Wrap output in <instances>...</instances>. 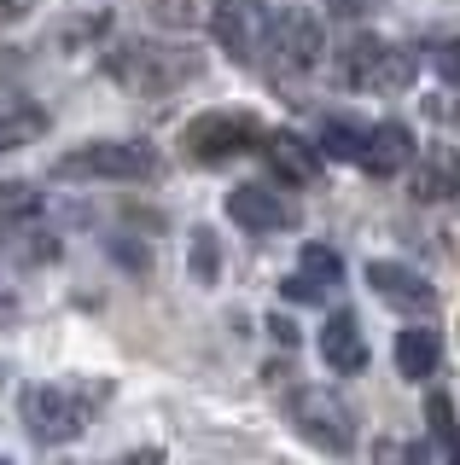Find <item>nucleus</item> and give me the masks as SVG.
<instances>
[{
    "label": "nucleus",
    "mask_w": 460,
    "mask_h": 465,
    "mask_svg": "<svg viewBox=\"0 0 460 465\" xmlns=\"http://www.w3.org/2000/svg\"><path fill=\"white\" fill-rule=\"evenodd\" d=\"M105 76L135 99H169V94H181L186 82L205 76V53L186 47V41H164V35L123 41V47L105 53Z\"/></svg>",
    "instance_id": "nucleus-1"
},
{
    "label": "nucleus",
    "mask_w": 460,
    "mask_h": 465,
    "mask_svg": "<svg viewBox=\"0 0 460 465\" xmlns=\"http://www.w3.org/2000/svg\"><path fill=\"white\" fill-rule=\"evenodd\" d=\"M47 174L65 186H146L164 174V152L152 140H88L70 145Z\"/></svg>",
    "instance_id": "nucleus-2"
},
{
    "label": "nucleus",
    "mask_w": 460,
    "mask_h": 465,
    "mask_svg": "<svg viewBox=\"0 0 460 465\" xmlns=\"http://www.w3.org/2000/svg\"><path fill=\"white\" fill-rule=\"evenodd\" d=\"M105 396L99 384H30L18 396V419L41 448H65L94 425V401Z\"/></svg>",
    "instance_id": "nucleus-3"
},
{
    "label": "nucleus",
    "mask_w": 460,
    "mask_h": 465,
    "mask_svg": "<svg viewBox=\"0 0 460 465\" xmlns=\"http://www.w3.org/2000/svg\"><path fill=\"white\" fill-rule=\"evenodd\" d=\"M420 76V47H391L379 35H350L338 53V82L344 87H362V94H402Z\"/></svg>",
    "instance_id": "nucleus-4"
},
{
    "label": "nucleus",
    "mask_w": 460,
    "mask_h": 465,
    "mask_svg": "<svg viewBox=\"0 0 460 465\" xmlns=\"http://www.w3.org/2000/svg\"><path fill=\"white\" fill-rule=\"evenodd\" d=\"M268 134V123L263 116H251V111H205V116H193L186 123V157L193 163H227V157H239V152H256Z\"/></svg>",
    "instance_id": "nucleus-5"
},
{
    "label": "nucleus",
    "mask_w": 460,
    "mask_h": 465,
    "mask_svg": "<svg viewBox=\"0 0 460 465\" xmlns=\"http://www.w3.org/2000/svg\"><path fill=\"white\" fill-rule=\"evenodd\" d=\"M292 425H297V436H309L321 454H338V460L355 454V413H350V401L326 384H309V390L292 396Z\"/></svg>",
    "instance_id": "nucleus-6"
},
{
    "label": "nucleus",
    "mask_w": 460,
    "mask_h": 465,
    "mask_svg": "<svg viewBox=\"0 0 460 465\" xmlns=\"http://www.w3.org/2000/svg\"><path fill=\"white\" fill-rule=\"evenodd\" d=\"M268 24H275V6L268 0H215L210 35L234 64H263L268 53Z\"/></svg>",
    "instance_id": "nucleus-7"
},
{
    "label": "nucleus",
    "mask_w": 460,
    "mask_h": 465,
    "mask_svg": "<svg viewBox=\"0 0 460 465\" xmlns=\"http://www.w3.org/2000/svg\"><path fill=\"white\" fill-rule=\"evenodd\" d=\"M321 53H326V24L309 6H280L275 24H268V58H280L292 70H309Z\"/></svg>",
    "instance_id": "nucleus-8"
},
{
    "label": "nucleus",
    "mask_w": 460,
    "mask_h": 465,
    "mask_svg": "<svg viewBox=\"0 0 460 465\" xmlns=\"http://www.w3.org/2000/svg\"><path fill=\"white\" fill-rule=\"evenodd\" d=\"M256 152H263L268 174H280L285 186H315L321 181V145H309L304 134H292V128H268Z\"/></svg>",
    "instance_id": "nucleus-9"
},
{
    "label": "nucleus",
    "mask_w": 460,
    "mask_h": 465,
    "mask_svg": "<svg viewBox=\"0 0 460 465\" xmlns=\"http://www.w3.org/2000/svg\"><path fill=\"white\" fill-rule=\"evenodd\" d=\"M367 285L379 291L391 309H402V314H431V309H437V291H431L414 268L391 262V256H373L367 262Z\"/></svg>",
    "instance_id": "nucleus-10"
},
{
    "label": "nucleus",
    "mask_w": 460,
    "mask_h": 465,
    "mask_svg": "<svg viewBox=\"0 0 460 465\" xmlns=\"http://www.w3.org/2000/svg\"><path fill=\"white\" fill-rule=\"evenodd\" d=\"M227 222H239L245 232H285L297 222V210L292 203H285L275 186H234V193H227Z\"/></svg>",
    "instance_id": "nucleus-11"
},
{
    "label": "nucleus",
    "mask_w": 460,
    "mask_h": 465,
    "mask_svg": "<svg viewBox=\"0 0 460 465\" xmlns=\"http://www.w3.org/2000/svg\"><path fill=\"white\" fill-rule=\"evenodd\" d=\"M414 157H420V145H414V128L408 123H373L367 128L362 169L373 174V181H396V174H408Z\"/></svg>",
    "instance_id": "nucleus-12"
},
{
    "label": "nucleus",
    "mask_w": 460,
    "mask_h": 465,
    "mask_svg": "<svg viewBox=\"0 0 460 465\" xmlns=\"http://www.w3.org/2000/svg\"><path fill=\"white\" fill-rule=\"evenodd\" d=\"M408 193L420 203H455L460 198V152L449 140L443 145H425L414 157V174H408Z\"/></svg>",
    "instance_id": "nucleus-13"
},
{
    "label": "nucleus",
    "mask_w": 460,
    "mask_h": 465,
    "mask_svg": "<svg viewBox=\"0 0 460 465\" xmlns=\"http://www.w3.org/2000/svg\"><path fill=\"white\" fill-rule=\"evenodd\" d=\"M59 256V232H47V222L24 215V222H0V262L12 268H47Z\"/></svg>",
    "instance_id": "nucleus-14"
},
{
    "label": "nucleus",
    "mask_w": 460,
    "mask_h": 465,
    "mask_svg": "<svg viewBox=\"0 0 460 465\" xmlns=\"http://www.w3.org/2000/svg\"><path fill=\"white\" fill-rule=\"evenodd\" d=\"M321 361L338 378H355V372L367 367V338H362V326H355L350 309H333V314H326V326H321Z\"/></svg>",
    "instance_id": "nucleus-15"
},
{
    "label": "nucleus",
    "mask_w": 460,
    "mask_h": 465,
    "mask_svg": "<svg viewBox=\"0 0 460 465\" xmlns=\"http://www.w3.org/2000/svg\"><path fill=\"white\" fill-rule=\"evenodd\" d=\"M437 361H443V338H437L431 326H408V331H396V372H402V378L425 384V378L437 372Z\"/></svg>",
    "instance_id": "nucleus-16"
},
{
    "label": "nucleus",
    "mask_w": 460,
    "mask_h": 465,
    "mask_svg": "<svg viewBox=\"0 0 460 465\" xmlns=\"http://www.w3.org/2000/svg\"><path fill=\"white\" fill-rule=\"evenodd\" d=\"M425 430H431V448H437L443 465H460V413H455V396L431 390L425 396Z\"/></svg>",
    "instance_id": "nucleus-17"
},
{
    "label": "nucleus",
    "mask_w": 460,
    "mask_h": 465,
    "mask_svg": "<svg viewBox=\"0 0 460 465\" xmlns=\"http://www.w3.org/2000/svg\"><path fill=\"white\" fill-rule=\"evenodd\" d=\"M367 128H373V123H362V116H326V123H321V157H338V163H362Z\"/></svg>",
    "instance_id": "nucleus-18"
},
{
    "label": "nucleus",
    "mask_w": 460,
    "mask_h": 465,
    "mask_svg": "<svg viewBox=\"0 0 460 465\" xmlns=\"http://www.w3.org/2000/svg\"><path fill=\"white\" fill-rule=\"evenodd\" d=\"M186 273H193L198 285L222 280V244H215V227H193V239H186Z\"/></svg>",
    "instance_id": "nucleus-19"
},
{
    "label": "nucleus",
    "mask_w": 460,
    "mask_h": 465,
    "mask_svg": "<svg viewBox=\"0 0 460 465\" xmlns=\"http://www.w3.org/2000/svg\"><path fill=\"white\" fill-rule=\"evenodd\" d=\"M47 134V111L41 105H12L0 111V152H12V145H30Z\"/></svg>",
    "instance_id": "nucleus-20"
},
{
    "label": "nucleus",
    "mask_w": 460,
    "mask_h": 465,
    "mask_svg": "<svg viewBox=\"0 0 460 465\" xmlns=\"http://www.w3.org/2000/svg\"><path fill=\"white\" fill-rule=\"evenodd\" d=\"M152 18L157 24H169V29H198L215 18V0H152Z\"/></svg>",
    "instance_id": "nucleus-21"
},
{
    "label": "nucleus",
    "mask_w": 460,
    "mask_h": 465,
    "mask_svg": "<svg viewBox=\"0 0 460 465\" xmlns=\"http://www.w3.org/2000/svg\"><path fill=\"white\" fill-rule=\"evenodd\" d=\"M297 268H304V273H315L321 285H338V280H344V262H338V251H333V244H304Z\"/></svg>",
    "instance_id": "nucleus-22"
},
{
    "label": "nucleus",
    "mask_w": 460,
    "mask_h": 465,
    "mask_svg": "<svg viewBox=\"0 0 460 465\" xmlns=\"http://www.w3.org/2000/svg\"><path fill=\"white\" fill-rule=\"evenodd\" d=\"M111 29V12H88V18H70L65 29H59V47L65 53H76V47H88V41H99Z\"/></svg>",
    "instance_id": "nucleus-23"
},
{
    "label": "nucleus",
    "mask_w": 460,
    "mask_h": 465,
    "mask_svg": "<svg viewBox=\"0 0 460 465\" xmlns=\"http://www.w3.org/2000/svg\"><path fill=\"white\" fill-rule=\"evenodd\" d=\"M24 215H41V193L35 186L0 181V222H24Z\"/></svg>",
    "instance_id": "nucleus-24"
},
{
    "label": "nucleus",
    "mask_w": 460,
    "mask_h": 465,
    "mask_svg": "<svg viewBox=\"0 0 460 465\" xmlns=\"http://www.w3.org/2000/svg\"><path fill=\"white\" fill-rule=\"evenodd\" d=\"M326 291H333V285H321V280H315V273H304V268L280 280V297H285V302H326Z\"/></svg>",
    "instance_id": "nucleus-25"
},
{
    "label": "nucleus",
    "mask_w": 460,
    "mask_h": 465,
    "mask_svg": "<svg viewBox=\"0 0 460 465\" xmlns=\"http://www.w3.org/2000/svg\"><path fill=\"white\" fill-rule=\"evenodd\" d=\"M373 465H425V448L402 442V436H385V442L373 448Z\"/></svg>",
    "instance_id": "nucleus-26"
},
{
    "label": "nucleus",
    "mask_w": 460,
    "mask_h": 465,
    "mask_svg": "<svg viewBox=\"0 0 460 465\" xmlns=\"http://www.w3.org/2000/svg\"><path fill=\"white\" fill-rule=\"evenodd\" d=\"M437 76H443V82H449L455 94H460V35H449V41L437 47Z\"/></svg>",
    "instance_id": "nucleus-27"
},
{
    "label": "nucleus",
    "mask_w": 460,
    "mask_h": 465,
    "mask_svg": "<svg viewBox=\"0 0 460 465\" xmlns=\"http://www.w3.org/2000/svg\"><path fill=\"white\" fill-rule=\"evenodd\" d=\"M425 116H431V123H460V94H449V87L431 94L425 99Z\"/></svg>",
    "instance_id": "nucleus-28"
},
{
    "label": "nucleus",
    "mask_w": 460,
    "mask_h": 465,
    "mask_svg": "<svg viewBox=\"0 0 460 465\" xmlns=\"http://www.w3.org/2000/svg\"><path fill=\"white\" fill-rule=\"evenodd\" d=\"M373 6H379V0H326V12H333V18H350V24L367 18Z\"/></svg>",
    "instance_id": "nucleus-29"
},
{
    "label": "nucleus",
    "mask_w": 460,
    "mask_h": 465,
    "mask_svg": "<svg viewBox=\"0 0 460 465\" xmlns=\"http://www.w3.org/2000/svg\"><path fill=\"white\" fill-rule=\"evenodd\" d=\"M30 12H35V0H0V29L18 24V18H30Z\"/></svg>",
    "instance_id": "nucleus-30"
},
{
    "label": "nucleus",
    "mask_w": 460,
    "mask_h": 465,
    "mask_svg": "<svg viewBox=\"0 0 460 465\" xmlns=\"http://www.w3.org/2000/svg\"><path fill=\"white\" fill-rule=\"evenodd\" d=\"M111 465H164V454H157V448H128V454L111 460Z\"/></svg>",
    "instance_id": "nucleus-31"
},
{
    "label": "nucleus",
    "mask_w": 460,
    "mask_h": 465,
    "mask_svg": "<svg viewBox=\"0 0 460 465\" xmlns=\"http://www.w3.org/2000/svg\"><path fill=\"white\" fill-rule=\"evenodd\" d=\"M18 326V297H0V331Z\"/></svg>",
    "instance_id": "nucleus-32"
},
{
    "label": "nucleus",
    "mask_w": 460,
    "mask_h": 465,
    "mask_svg": "<svg viewBox=\"0 0 460 465\" xmlns=\"http://www.w3.org/2000/svg\"><path fill=\"white\" fill-rule=\"evenodd\" d=\"M268 326H275V338H280V343H297V326H292V320H285V314H275V320H268Z\"/></svg>",
    "instance_id": "nucleus-33"
},
{
    "label": "nucleus",
    "mask_w": 460,
    "mask_h": 465,
    "mask_svg": "<svg viewBox=\"0 0 460 465\" xmlns=\"http://www.w3.org/2000/svg\"><path fill=\"white\" fill-rule=\"evenodd\" d=\"M0 465H6V460H0Z\"/></svg>",
    "instance_id": "nucleus-34"
}]
</instances>
